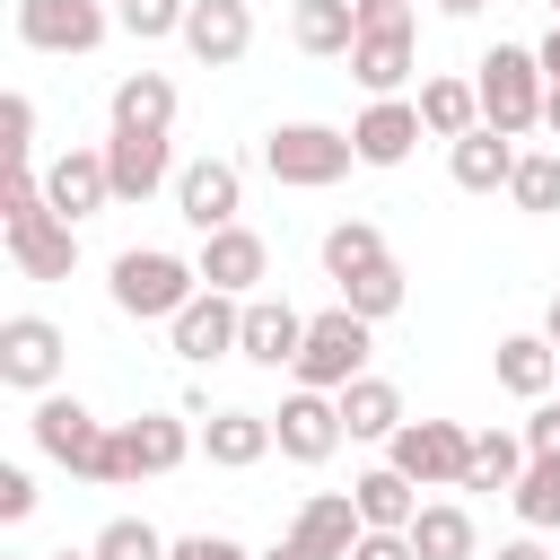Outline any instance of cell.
I'll list each match as a JSON object with an SVG mask.
<instances>
[{
  "label": "cell",
  "instance_id": "cell-36",
  "mask_svg": "<svg viewBox=\"0 0 560 560\" xmlns=\"http://www.w3.org/2000/svg\"><path fill=\"white\" fill-rule=\"evenodd\" d=\"M184 18H192V0H114V26H122L131 44H158V35H184Z\"/></svg>",
  "mask_w": 560,
  "mask_h": 560
},
{
  "label": "cell",
  "instance_id": "cell-43",
  "mask_svg": "<svg viewBox=\"0 0 560 560\" xmlns=\"http://www.w3.org/2000/svg\"><path fill=\"white\" fill-rule=\"evenodd\" d=\"M350 560H420V551H411V534H359Z\"/></svg>",
  "mask_w": 560,
  "mask_h": 560
},
{
  "label": "cell",
  "instance_id": "cell-9",
  "mask_svg": "<svg viewBox=\"0 0 560 560\" xmlns=\"http://www.w3.org/2000/svg\"><path fill=\"white\" fill-rule=\"evenodd\" d=\"M114 35L105 0H18V44L26 52H96Z\"/></svg>",
  "mask_w": 560,
  "mask_h": 560
},
{
  "label": "cell",
  "instance_id": "cell-38",
  "mask_svg": "<svg viewBox=\"0 0 560 560\" xmlns=\"http://www.w3.org/2000/svg\"><path fill=\"white\" fill-rule=\"evenodd\" d=\"M0 131H9V140H0V149H9V166H18V158H35V96H9V105H0Z\"/></svg>",
  "mask_w": 560,
  "mask_h": 560
},
{
  "label": "cell",
  "instance_id": "cell-11",
  "mask_svg": "<svg viewBox=\"0 0 560 560\" xmlns=\"http://www.w3.org/2000/svg\"><path fill=\"white\" fill-rule=\"evenodd\" d=\"M61 324L52 315H9L0 324V385H18V394H52V376H61Z\"/></svg>",
  "mask_w": 560,
  "mask_h": 560
},
{
  "label": "cell",
  "instance_id": "cell-27",
  "mask_svg": "<svg viewBox=\"0 0 560 560\" xmlns=\"http://www.w3.org/2000/svg\"><path fill=\"white\" fill-rule=\"evenodd\" d=\"M289 35H298V52L332 61V52H350V44H359V0H298Z\"/></svg>",
  "mask_w": 560,
  "mask_h": 560
},
{
  "label": "cell",
  "instance_id": "cell-17",
  "mask_svg": "<svg viewBox=\"0 0 560 560\" xmlns=\"http://www.w3.org/2000/svg\"><path fill=\"white\" fill-rule=\"evenodd\" d=\"M44 201H52V219H96L105 201H114V175H105V149H61L52 166H44Z\"/></svg>",
  "mask_w": 560,
  "mask_h": 560
},
{
  "label": "cell",
  "instance_id": "cell-10",
  "mask_svg": "<svg viewBox=\"0 0 560 560\" xmlns=\"http://www.w3.org/2000/svg\"><path fill=\"white\" fill-rule=\"evenodd\" d=\"M236 210H245V175H236L228 158H192V166L175 175V219H184L192 236L236 228Z\"/></svg>",
  "mask_w": 560,
  "mask_h": 560
},
{
  "label": "cell",
  "instance_id": "cell-22",
  "mask_svg": "<svg viewBox=\"0 0 560 560\" xmlns=\"http://www.w3.org/2000/svg\"><path fill=\"white\" fill-rule=\"evenodd\" d=\"M280 438H271V411H201V455L219 464V472H245V464H262Z\"/></svg>",
  "mask_w": 560,
  "mask_h": 560
},
{
  "label": "cell",
  "instance_id": "cell-48",
  "mask_svg": "<svg viewBox=\"0 0 560 560\" xmlns=\"http://www.w3.org/2000/svg\"><path fill=\"white\" fill-rule=\"evenodd\" d=\"M542 341H551V350H560V298H551V315H542Z\"/></svg>",
  "mask_w": 560,
  "mask_h": 560
},
{
  "label": "cell",
  "instance_id": "cell-6",
  "mask_svg": "<svg viewBox=\"0 0 560 560\" xmlns=\"http://www.w3.org/2000/svg\"><path fill=\"white\" fill-rule=\"evenodd\" d=\"M385 464L420 490H464V464H472V429L464 420H402L385 438Z\"/></svg>",
  "mask_w": 560,
  "mask_h": 560
},
{
  "label": "cell",
  "instance_id": "cell-45",
  "mask_svg": "<svg viewBox=\"0 0 560 560\" xmlns=\"http://www.w3.org/2000/svg\"><path fill=\"white\" fill-rule=\"evenodd\" d=\"M490 560H551V551H542V542H534V534H516V542H499V551H490Z\"/></svg>",
  "mask_w": 560,
  "mask_h": 560
},
{
  "label": "cell",
  "instance_id": "cell-8",
  "mask_svg": "<svg viewBox=\"0 0 560 560\" xmlns=\"http://www.w3.org/2000/svg\"><path fill=\"white\" fill-rule=\"evenodd\" d=\"M26 429H35V446H44L52 464H70L79 481H96V472H105L114 429H105V420H96L79 394H35V420H26Z\"/></svg>",
  "mask_w": 560,
  "mask_h": 560
},
{
  "label": "cell",
  "instance_id": "cell-16",
  "mask_svg": "<svg viewBox=\"0 0 560 560\" xmlns=\"http://www.w3.org/2000/svg\"><path fill=\"white\" fill-rule=\"evenodd\" d=\"M105 175H114V201H149V192L175 184L184 166H175L166 131H114V140H105Z\"/></svg>",
  "mask_w": 560,
  "mask_h": 560
},
{
  "label": "cell",
  "instance_id": "cell-24",
  "mask_svg": "<svg viewBox=\"0 0 560 560\" xmlns=\"http://www.w3.org/2000/svg\"><path fill=\"white\" fill-rule=\"evenodd\" d=\"M411 105H420V131L446 140V149H455L464 131H481V88H472V79H420Z\"/></svg>",
  "mask_w": 560,
  "mask_h": 560
},
{
  "label": "cell",
  "instance_id": "cell-49",
  "mask_svg": "<svg viewBox=\"0 0 560 560\" xmlns=\"http://www.w3.org/2000/svg\"><path fill=\"white\" fill-rule=\"evenodd\" d=\"M262 560H306V551H298V542H271V551H262Z\"/></svg>",
  "mask_w": 560,
  "mask_h": 560
},
{
  "label": "cell",
  "instance_id": "cell-20",
  "mask_svg": "<svg viewBox=\"0 0 560 560\" xmlns=\"http://www.w3.org/2000/svg\"><path fill=\"white\" fill-rule=\"evenodd\" d=\"M298 350H306V315H298L289 298H245V341H236V359H254V368H298Z\"/></svg>",
  "mask_w": 560,
  "mask_h": 560
},
{
  "label": "cell",
  "instance_id": "cell-18",
  "mask_svg": "<svg viewBox=\"0 0 560 560\" xmlns=\"http://www.w3.org/2000/svg\"><path fill=\"white\" fill-rule=\"evenodd\" d=\"M350 140H359V166H402L429 131H420V105L411 96H368V114L350 122Z\"/></svg>",
  "mask_w": 560,
  "mask_h": 560
},
{
  "label": "cell",
  "instance_id": "cell-51",
  "mask_svg": "<svg viewBox=\"0 0 560 560\" xmlns=\"http://www.w3.org/2000/svg\"><path fill=\"white\" fill-rule=\"evenodd\" d=\"M551 18H560V0H551Z\"/></svg>",
  "mask_w": 560,
  "mask_h": 560
},
{
  "label": "cell",
  "instance_id": "cell-44",
  "mask_svg": "<svg viewBox=\"0 0 560 560\" xmlns=\"http://www.w3.org/2000/svg\"><path fill=\"white\" fill-rule=\"evenodd\" d=\"M534 61H542V79H551V88H560V18H551V35H542V44H534Z\"/></svg>",
  "mask_w": 560,
  "mask_h": 560
},
{
  "label": "cell",
  "instance_id": "cell-28",
  "mask_svg": "<svg viewBox=\"0 0 560 560\" xmlns=\"http://www.w3.org/2000/svg\"><path fill=\"white\" fill-rule=\"evenodd\" d=\"M411 551H420V560H472L481 534H472V516H464L455 499H429V508L411 516Z\"/></svg>",
  "mask_w": 560,
  "mask_h": 560
},
{
  "label": "cell",
  "instance_id": "cell-33",
  "mask_svg": "<svg viewBox=\"0 0 560 560\" xmlns=\"http://www.w3.org/2000/svg\"><path fill=\"white\" fill-rule=\"evenodd\" d=\"M516 516H525V534H551L560 525V455H534L525 472H516Z\"/></svg>",
  "mask_w": 560,
  "mask_h": 560
},
{
  "label": "cell",
  "instance_id": "cell-4",
  "mask_svg": "<svg viewBox=\"0 0 560 560\" xmlns=\"http://www.w3.org/2000/svg\"><path fill=\"white\" fill-rule=\"evenodd\" d=\"M481 122L490 131H508V140H525L534 122H542V96H551V79H542V61H534V44H490V61H481Z\"/></svg>",
  "mask_w": 560,
  "mask_h": 560
},
{
  "label": "cell",
  "instance_id": "cell-39",
  "mask_svg": "<svg viewBox=\"0 0 560 560\" xmlns=\"http://www.w3.org/2000/svg\"><path fill=\"white\" fill-rule=\"evenodd\" d=\"M35 516V481H26V464H0V525H26Z\"/></svg>",
  "mask_w": 560,
  "mask_h": 560
},
{
  "label": "cell",
  "instance_id": "cell-21",
  "mask_svg": "<svg viewBox=\"0 0 560 560\" xmlns=\"http://www.w3.org/2000/svg\"><path fill=\"white\" fill-rule=\"evenodd\" d=\"M516 158H525V149L481 122V131H464V140L446 149V175H455L464 192H508V184H516Z\"/></svg>",
  "mask_w": 560,
  "mask_h": 560
},
{
  "label": "cell",
  "instance_id": "cell-42",
  "mask_svg": "<svg viewBox=\"0 0 560 560\" xmlns=\"http://www.w3.org/2000/svg\"><path fill=\"white\" fill-rule=\"evenodd\" d=\"M166 560H254V551H245V542H228V534H184Z\"/></svg>",
  "mask_w": 560,
  "mask_h": 560
},
{
  "label": "cell",
  "instance_id": "cell-5",
  "mask_svg": "<svg viewBox=\"0 0 560 560\" xmlns=\"http://www.w3.org/2000/svg\"><path fill=\"white\" fill-rule=\"evenodd\" d=\"M184 420H192V411H140V420H122L114 446H105V472H96V481L122 490V481H140V472H175V464L201 446Z\"/></svg>",
  "mask_w": 560,
  "mask_h": 560
},
{
  "label": "cell",
  "instance_id": "cell-26",
  "mask_svg": "<svg viewBox=\"0 0 560 560\" xmlns=\"http://www.w3.org/2000/svg\"><path fill=\"white\" fill-rule=\"evenodd\" d=\"M114 131H175V79L166 70L114 79Z\"/></svg>",
  "mask_w": 560,
  "mask_h": 560
},
{
  "label": "cell",
  "instance_id": "cell-37",
  "mask_svg": "<svg viewBox=\"0 0 560 560\" xmlns=\"http://www.w3.org/2000/svg\"><path fill=\"white\" fill-rule=\"evenodd\" d=\"M88 551H96V560H166L175 542H166V534H158L149 516H114V525H105V534H96Z\"/></svg>",
  "mask_w": 560,
  "mask_h": 560
},
{
  "label": "cell",
  "instance_id": "cell-29",
  "mask_svg": "<svg viewBox=\"0 0 560 560\" xmlns=\"http://www.w3.org/2000/svg\"><path fill=\"white\" fill-rule=\"evenodd\" d=\"M350 79H359L368 96H402V79H411V35H359V44H350Z\"/></svg>",
  "mask_w": 560,
  "mask_h": 560
},
{
  "label": "cell",
  "instance_id": "cell-31",
  "mask_svg": "<svg viewBox=\"0 0 560 560\" xmlns=\"http://www.w3.org/2000/svg\"><path fill=\"white\" fill-rule=\"evenodd\" d=\"M376 262H394L385 236H376V219H341V228H324V271H332V289L359 280V271H376Z\"/></svg>",
  "mask_w": 560,
  "mask_h": 560
},
{
  "label": "cell",
  "instance_id": "cell-30",
  "mask_svg": "<svg viewBox=\"0 0 560 560\" xmlns=\"http://www.w3.org/2000/svg\"><path fill=\"white\" fill-rule=\"evenodd\" d=\"M332 402H341V429H350V438H394V429H402V394H394L385 376H359V385H341Z\"/></svg>",
  "mask_w": 560,
  "mask_h": 560
},
{
  "label": "cell",
  "instance_id": "cell-47",
  "mask_svg": "<svg viewBox=\"0 0 560 560\" xmlns=\"http://www.w3.org/2000/svg\"><path fill=\"white\" fill-rule=\"evenodd\" d=\"M542 131H560V88H551V96H542Z\"/></svg>",
  "mask_w": 560,
  "mask_h": 560
},
{
  "label": "cell",
  "instance_id": "cell-7",
  "mask_svg": "<svg viewBox=\"0 0 560 560\" xmlns=\"http://www.w3.org/2000/svg\"><path fill=\"white\" fill-rule=\"evenodd\" d=\"M368 332H376V324H359L350 306H332V315H306L298 385H315V394H341V385H359V376H368Z\"/></svg>",
  "mask_w": 560,
  "mask_h": 560
},
{
  "label": "cell",
  "instance_id": "cell-1",
  "mask_svg": "<svg viewBox=\"0 0 560 560\" xmlns=\"http://www.w3.org/2000/svg\"><path fill=\"white\" fill-rule=\"evenodd\" d=\"M0 236H9V262H18L26 280H70V262H79V228L52 219L44 175H35L26 158H18L9 184H0Z\"/></svg>",
  "mask_w": 560,
  "mask_h": 560
},
{
  "label": "cell",
  "instance_id": "cell-32",
  "mask_svg": "<svg viewBox=\"0 0 560 560\" xmlns=\"http://www.w3.org/2000/svg\"><path fill=\"white\" fill-rule=\"evenodd\" d=\"M534 455H525V438H508V429H472V464H464V490H516V472H525Z\"/></svg>",
  "mask_w": 560,
  "mask_h": 560
},
{
  "label": "cell",
  "instance_id": "cell-40",
  "mask_svg": "<svg viewBox=\"0 0 560 560\" xmlns=\"http://www.w3.org/2000/svg\"><path fill=\"white\" fill-rule=\"evenodd\" d=\"M359 35H411V0H359Z\"/></svg>",
  "mask_w": 560,
  "mask_h": 560
},
{
  "label": "cell",
  "instance_id": "cell-41",
  "mask_svg": "<svg viewBox=\"0 0 560 560\" xmlns=\"http://www.w3.org/2000/svg\"><path fill=\"white\" fill-rule=\"evenodd\" d=\"M525 455H560V402H551V394H542L534 420H525Z\"/></svg>",
  "mask_w": 560,
  "mask_h": 560
},
{
  "label": "cell",
  "instance_id": "cell-12",
  "mask_svg": "<svg viewBox=\"0 0 560 560\" xmlns=\"http://www.w3.org/2000/svg\"><path fill=\"white\" fill-rule=\"evenodd\" d=\"M192 271H201V289H219V298H254V289H262V271H271V245H262V236L236 219V228L201 236Z\"/></svg>",
  "mask_w": 560,
  "mask_h": 560
},
{
  "label": "cell",
  "instance_id": "cell-2",
  "mask_svg": "<svg viewBox=\"0 0 560 560\" xmlns=\"http://www.w3.org/2000/svg\"><path fill=\"white\" fill-rule=\"evenodd\" d=\"M192 298H201V271H192L184 254H166V245L114 254V306H122L131 324H175Z\"/></svg>",
  "mask_w": 560,
  "mask_h": 560
},
{
  "label": "cell",
  "instance_id": "cell-3",
  "mask_svg": "<svg viewBox=\"0 0 560 560\" xmlns=\"http://www.w3.org/2000/svg\"><path fill=\"white\" fill-rule=\"evenodd\" d=\"M350 166H359V140L332 131V122H280V131H262V175L289 184V192H324Z\"/></svg>",
  "mask_w": 560,
  "mask_h": 560
},
{
  "label": "cell",
  "instance_id": "cell-15",
  "mask_svg": "<svg viewBox=\"0 0 560 560\" xmlns=\"http://www.w3.org/2000/svg\"><path fill=\"white\" fill-rule=\"evenodd\" d=\"M184 52H192L201 70H236V61L254 52V9H245V0H192Z\"/></svg>",
  "mask_w": 560,
  "mask_h": 560
},
{
  "label": "cell",
  "instance_id": "cell-35",
  "mask_svg": "<svg viewBox=\"0 0 560 560\" xmlns=\"http://www.w3.org/2000/svg\"><path fill=\"white\" fill-rule=\"evenodd\" d=\"M341 306H350L359 324H385V315L402 306V262H376V271H359V280H341Z\"/></svg>",
  "mask_w": 560,
  "mask_h": 560
},
{
  "label": "cell",
  "instance_id": "cell-13",
  "mask_svg": "<svg viewBox=\"0 0 560 560\" xmlns=\"http://www.w3.org/2000/svg\"><path fill=\"white\" fill-rule=\"evenodd\" d=\"M271 438H280V455H289V464H324V455H332L350 429H341V402H332V394L298 385V394L271 411Z\"/></svg>",
  "mask_w": 560,
  "mask_h": 560
},
{
  "label": "cell",
  "instance_id": "cell-34",
  "mask_svg": "<svg viewBox=\"0 0 560 560\" xmlns=\"http://www.w3.org/2000/svg\"><path fill=\"white\" fill-rule=\"evenodd\" d=\"M508 201H516V210H534V219H551V210H560V149H525V158H516Z\"/></svg>",
  "mask_w": 560,
  "mask_h": 560
},
{
  "label": "cell",
  "instance_id": "cell-14",
  "mask_svg": "<svg viewBox=\"0 0 560 560\" xmlns=\"http://www.w3.org/2000/svg\"><path fill=\"white\" fill-rule=\"evenodd\" d=\"M175 359H192V368H210V359H228L236 341H245V298H219V289H201L175 324Z\"/></svg>",
  "mask_w": 560,
  "mask_h": 560
},
{
  "label": "cell",
  "instance_id": "cell-50",
  "mask_svg": "<svg viewBox=\"0 0 560 560\" xmlns=\"http://www.w3.org/2000/svg\"><path fill=\"white\" fill-rule=\"evenodd\" d=\"M44 560H96V551H44Z\"/></svg>",
  "mask_w": 560,
  "mask_h": 560
},
{
  "label": "cell",
  "instance_id": "cell-25",
  "mask_svg": "<svg viewBox=\"0 0 560 560\" xmlns=\"http://www.w3.org/2000/svg\"><path fill=\"white\" fill-rule=\"evenodd\" d=\"M490 368H499V385H508V394H516V402H542V394H551V385H560V350H551V341H542V332H508V341H499V359H490Z\"/></svg>",
  "mask_w": 560,
  "mask_h": 560
},
{
  "label": "cell",
  "instance_id": "cell-23",
  "mask_svg": "<svg viewBox=\"0 0 560 560\" xmlns=\"http://www.w3.org/2000/svg\"><path fill=\"white\" fill-rule=\"evenodd\" d=\"M350 499H359V525H368V534H411V516L429 508V499H420V481H402L394 464L359 472V481H350Z\"/></svg>",
  "mask_w": 560,
  "mask_h": 560
},
{
  "label": "cell",
  "instance_id": "cell-19",
  "mask_svg": "<svg viewBox=\"0 0 560 560\" xmlns=\"http://www.w3.org/2000/svg\"><path fill=\"white\" fill-rule=\"evenodd\" d=\"M359 534H368V525H359V499H350V490H315V499L298 508V525H289V542H298L306 560H350Z\"/></svg>",
  "mask_w": 560,
  "mask_h": 560
},
{
  "label": "cell",
  "instance_id": "cell-46",
  "mask_svg": "<svg viewBox=\"0 0 560 560\" xmlns=\"http://www.w3.org/2000/svg\"><path fill=\"white\" fill-rule=\"evenodd\" d=\"M438 9H446V18H481L490 0H438Z\"/></svg>",
  "mask_w": 560,
  "mask_h": 560
}]
</instances>
